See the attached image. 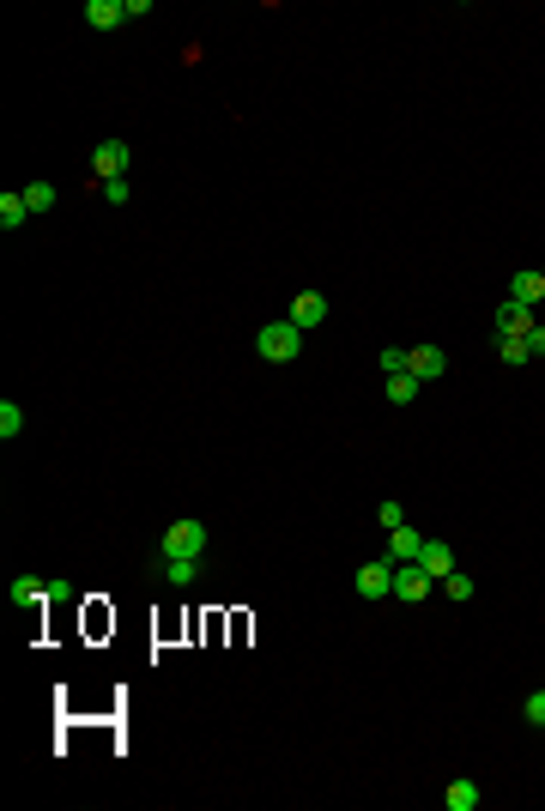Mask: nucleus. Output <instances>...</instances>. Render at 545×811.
Instances as JSON below:
<instances>
[{"label":"nucleus","mask_w":545,"mask_h":811,"mask_svg":"<svg viewBox=\"0 0 545 811\" xmlns=\"http://www.w3.org/2000/svg\"><path fill=\"white\" fill-rule=\"evenodd\" d=\"M497 357H503L509 370H521V364H533V352H528V334H497Z\"/></svg>","instance_id":"obj_14"},{"label":"nucleus","mask_w":545,"mask_h":811,"mask_svg":"<svg viewBox=\"0 0 545 811\" xmlns=\"http://www.w3.org/2000/svg\"><path fill=\"white\" fill-rule=\"evenodd\" d=\"M443 806L448 811H478V781L455 775V781H448V794H443Z\"/></svg>","instance_id":"obj_13"},{"label":"nucleus","mask_w":545,"mask_h":811,"mask_svg":"<svg viewBox=\"0 0 545 811\" xmlns=\"http://www.w3.org/2000/svg\"><path fill=\"white\" fill-rule=\"evenodd\" d=\"M158 551L164 558H201L206 551V521H176L164 539H158Z\"/></svg>","instance_id":"obj_2"},{"label":"nucleus","mask_w":545,"mask_h":811,"mask_svg":"<svg viewBox=\"0 0 545 811\" xmlns=\"http://www.w3.org/2000/svg\"><path fill=\"white\" fill-rule=\"evenodd\" d=\"M375 515H382V527H388V533H394V527H406V508H400V503H382Z\"/></svg>","instance_id":"obj_23"},{"label":"nucleus","mask_w":545,"mask_h":811,"mask_svg":"<svg viewBox=\"0 0 545 811\" xmlns=\"http://www.w3.org/2000/svg\"><path fill=\"white\" fill-rule=\"evenodd\" d=\"M533 327H540V322H533L528 303H515V297H509V303L497 309V334H533Z\"/></svg>","instance_id":"obj_12"},{"label":"nucleus","mask_w":545,"mask_h":811,"mask_svg":"<svg viewBox=\"0 0 545 811\" xmlns=\"http://www.w3.org/2000/svg\"><path fill=\"white\" fill-rule=\"evenodd\" d=\"M382 370L400 375V370H406V352H394V345H388V352H382Z\"/></svg>","instance_id":"obj_25"},{"label":"nucleus","mask_w":545,"mask_h":811,"mask_svg":"<svg viewBox=\"0 0 545 811\" xmlns=\"http://www.w3.org/2000/svg\"><path fill=\"white\" fill-rule=\"evenodd\" d=\"M91 169H98V182H116V176H128V139H103L98 152H91Z\"/></svg>","instance_id":"obj_5"},{"label":"nucleus","mask_w":545,"mask_h":811,"mask_svg":"<svg viewBox=\"0 0 545 811\" xmlns=\"http://www.w3.org/2000/svg\"><path fill=\"white\" fill-rule=\"evenodd\" d=\"M521 714H528L533 727H545V691H533V696H528V703H521Z\"/></svg>","instance_id":"obj_22"},{"label":"nucleus","mask_w":545,"mask_h":811,"mask_svg":"<svg viewBox=\"0 0 545 811\" xmlns=\"http://www.w3.org/2000/svg\"><path fill=\"white\" fill-rule=\"evenodd\" d=\"M509 297H515V303H528V309H540V297H545V279H540L533 267L509 272Z\"/></svg>","instance_id":"obj_10"},{"label":"nucleus","mask_w":545,"mask_h":811,"mask_svg":"<svg viewBox=\"0 0 545 811\" xmlns=\"http://www.w3.org/2000/svg\"><path fill=\"white\" fill-rule=\"evenodd\" d=\"M412 394H418V375H412V370H400V375H388V400H394V406H406V400H412Z\"/></svg>","instance_id":"obj_17"},{"label":"nucleus","mask_w":545,"mask_h":811,"mask_svg":"<svg viewBox=\"0 0 545 811\" xmlns=\"http://www.w3.org/2000/svg\"><path fill=\"white\" fill-rule=\"evenodd\" d=\"M103 194H109V206H128V176H116V182H103Z\"/></svg>","instance_id":"obj_24"},{"label":"nucleus","mask_w":545,"mask_h":811,"mask_svg":"<svg viewBox=\"0 0 545 811\" xmlns=\"http://www.w3.org/2000/svg\"><path fill=\"white\" fill-rule=\"evenodd\" d=\"M285 322L297 327V334L322 327V322H327V297H322V291H297V297H291V315H285Z\"/></svg>","instance_id":"obj_4"},{"label":"nucleus","mask_w":545,"mask_h":811,"mask_svg":"<svg viewBox=\"0 0 545 811\" xmlns=\"http://www.w3.org/2000/svg\"><path fill=\"white\" fill-rule=\"evenodd\" d=\"M358 593H364V600H388V593H394V563L388 558L364 563V570H358Z\"/></svg>","instance_id":"obj_6"},{"label":"nucleus","mask_w":545,"mask_h":811,"mask_svg":"<svg viewBox=\"0 0 545 811\" xmlns=\"http://www.w3.org/2000/svg\"><path fill=\"white\" fill-rule=\"evenodd\" d=\"M418 551H425V533H418V527H394V533H388V551H382V558H388V563H418Z\"/></svg>","instance_id":"obj_7"},{"label":"nucleus","mask_w":545,"mask_h":811,"mask_svg":"<svg viewBox=\"0 0 545 811\" xmlns=\"http://www.w3.org/2000/svg\"><path fill=\"white\" fill-rule=\"evenodd\" d=\"M430 588H437V581H430L418 563H394V593H388V600H406V606H418V600H430Z\"/></svg>","instance_id":"obj_3"},{"label":"nucleus","mask_w":545,"mask_h":811,"mask_svg":"<svg viewBox=\"0 0 545 811\" xmlns=\"http://www.w3.org/2000/svg\"><path fill=\"white\" fill-rule=\"evenodd\" d=\"M406 370L418 375V382H437V375L448 370V352H443V345H412V352H406Z\"/></svg>","instance_id":"obj_8"},{"label":"nucleus","mask_w":545,"mask_h":811,"mask_svg":"<svg viewBox=\"0 0 545 811\" xmlns=\"http://www.w3.org/2000/svg\"><path fill=\"white\" fill-rule=\"evenodd\" d=\"M540 309H545V297H540Z\"/></svg>","instance_id":"obj_27"},{"label":"nucleus","mask_w":545,"mask_h":811,"mask_svg":"<svg viewBox=\"0 0 545 811\" xmlns=\"http://www.w3.org/2000/svg\"><path fill=\"white\" fill-rule=\"evenodd\" d=\"M43 593H49V588H43L36 575H18V581H13V600H18V606H36Z\"/></svg>","instance_id":"obj_18"},{"label":"nucleus","mask_w":545,"mask_h":811,"mask_svg":"<svg viewBox=\"0 0 545 811\" xmlns=\"http://www.w3.org/2000/svg\"><path fill=\"white\" fill-rule=\"evenodd\" d=\"M255 352L267 357V364H291V357H303V334H297L291 322H267L255 334Z\"/></svg>","instance_id":"obj_1"},{"label":"nucleus","mask_w":545,"mask_h":811,"mask_svg":"<svg viewBox=\"0 0 545 811\" xmlns=\"http://www.w3.org/2000/svg\"><path fill=\"white\" fill-rule=\"evenodd\" d=\"M164 575H170L176 588H188V581L201 575V558H164Z\"/></svg>","instance_id":"obj_16"},{"label":"nucleus","mask_w":545,"mask_h":811,"mask_svg":"<svg viewBox=\"0 0 545 811\" xmlns=\"http://www.w3.org/2000/svg\"><path fill=\"white\" fill-rule=\"evenodd\" d=\"M86 25H91V31H116V25H128V6H121V0H91Z\"/></svg>","instance_id":"obj_11"},{"label":"nucleus","mask_w":545,"mask_h":811,"mask_svg":"<svg viewBox=\"0 0 545 811\" xmlns=\"http://www.w3.org/2000/svg\"><path fill=\"white\" fill-rule=\"evenodd\" d=\"M25 219H31V200L6 188V194H0V231H18V224H25Z\"/></svg>","instance_id":"obj_15"},{"label":"nucleus","mask_w":545,"mask_h":811,"mask_svg":"<svg viewBox=\"0 0 545 811\" xmlns=\"http://www.w3.org/2000/svg\"><path fill=\"white\" fill-rule=\"evenodd\" d=\"M25 200H31V212H49V206H55V188H49V182H31V188H25Z\"/></svg>","instance_id":"obj_21"},{"label":"nucleus","mask_w":545,"mask_h":811,"mask_svg":"<svg viewBox=\"0 0 545 811\" xmlns=\"http://www.w3.org/2000/svg\"><path fill=\"white\" fill-rule=\"evenodd\" d=\"M540 279H545V272H540Z\"/></svg>","instance_id":"obj_28"},{"label":"nucleus","mask_w":545,"mask_h":811,"mask_svg":"<svg viewBox=\"0 0 545 811\" xmlns=\"http://www.w3.org/2000/svg\"><path fill=\"white\" fill-rule=\"evenodd\" d=\"M528 352H533V357H545V322H540V327H533V334H528Z\"/></svg>","instance_id":"obj_26"},{"label":"nucleus","mask_w":545,"mask_h":811,"mask_svg":"<svg viewBox=\"0 0 545 811\" xmlns=\"http://www.w3.org/2000/svg\"><path fill=\"white\" fill-rule=\"evenodd\" d=\"M418 570H425L430 581H448V575H455V551H448L443 539H425V551H418Z\"/></svg>","instance_id":"obj_9"},{"label":"nucleus","mask_w":545,"mask_h":811,"mask_svg":"<svg viewBox=\"0 0 545 811\" xmlns=\"http://www.w3.org/2000/svg\"><path fill=\"white\" fill-rule=\"evenodd\" d=\"M437 588H443L448 600H473V575H460V570H455L448 581H437Z\"/></svg>","instance_id":"obj_20"},{"label":"nucleus","mask_w":545,"mask_h":811,"mask_svg":"<svg viewBox=\"0 0 545 811\" xmlns=\"http://www.w3.org/2000/svg\"><path fill=\"white\" fill-rule=\"evenodd\" d=\"M18 430H25V412L13 400H0V436H18Z\"/></svg>","instance_id":"obj_19"}]
</instances>
